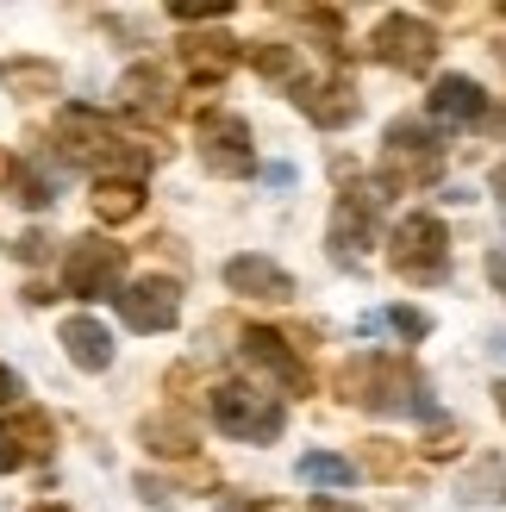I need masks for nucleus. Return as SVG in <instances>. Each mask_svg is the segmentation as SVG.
<instances>
[{
	"instance_id": "1",
	"label": "nucleus",
	"mask_w": 506,
	"mask_h": 512,
	"mask_svg": "<svg viewBox=\"0 0 506 512\" xmlns=\"http://www.w3.org/2000/svg\"><path fill=\"white\" fill-rule=\"evenodd\" d=\"M213 425L225 431V438L269 444V438H282V400L250 388V381H219L213 388Z\"/></svg>"
},
{
	"instance_id": "2",
	"label": "nucleus",
	"mask_w": 506,
	"mask_h": 512,
	"mask_svg": "<svg viewBox=\"0 0 506 512\" xmlns=\"http://www.w3.org/2000/svg\"><path fill=\"white\" fill-rule=\"evenodd\" d=\"M388 263H394V275H407L425 288V281H438L450 269V232L432 213H407L388 238Z\"/></svg>"
},
{
	"instance_id": "3",
	"label": "nucleus",
	"mask_w": 506,
	"mask_h": 512,
	"mask_svg": "<svg viewBox=\"0 0 506 512\" xmlns=\"http://www.w3.org/2000/svg\"><path fill=\"white\" fill-rule=\"evenodd\" d=\"M119 275H125V244L113 238H75L63 256V288L75 300H119Z\"/></svg>"
},
{
	"instance_id": "4",
	"label": "nucleus",
	"mask_w": 506,
	"mask_h": 512,
	"mask_svg": "<svg viewBox=\"0 0 506 512\" xmlns=\"http://www.w3.org/2000/svg\"><path fill=\"white\" fill-rule=\"evenodd\" d=\"M438 169V132L419 119H400L382 144V188H419Z\"/></svg>"
},
{
	"instance_id": "5",
	"label": "nucleus",
	"mask_w": 506,
	"mask_h": 512,
	"mask_svg": "<svg viewBox=\"0 0 506 512\" xmlns=\"http://www.w3.org/2000/svg\"><path fill=\"white\" fill-rule=\"evenodd\" d=\"M375 57L394 63V69H407V75H419V69H432V57H438V32L425 19H413V13H388L382 25H375Z\"/></svg>"
},
{
	"instance_id": "6",
	"label": "nucleus",
	"mask_w": 506,
	"mask_h": 512,
	"mask_svg": "<svg viewBox=\"0 0 506 512\" xmlns=\"http://www.w3.org/2000/svg\"><path fill=\"white\" fill-rule=\"evenodd\" d=\"M200 163L213 175H250L257 169V150H250V125L232 113H213L200 119Z\"/></svg>"
},
{
	"instance_id": "7",
	"label": "nucleus",
	"mask_w": 506,
	"mask_h": 512,
	"mask_svg": "<svg viewBox=\"0 0 506 512\" xmlns=\"http://www.w3.org/2000/svg\"><path fill=\"white\" fill-rule=\"evenodd\" d=\"M119 319L132 331H169L175 319H182V288L163 275H144L132 281V288H119Z\"/></svg>"
},
{
	"instance_id": "8",
	"label": "nucleus",
	"mask_w": 506,
	"mask_h": 512,
	"mask_svg": "<svg viewBox=\"0 0 506 512\" xmlns=\"http://www.w3.org/2000/svg\"><path fill=\"white\" fill-rule=\"evenodd\" d=\"M225 288L244 294V300H288L294 275L282 263H269V256H232V263H225Z\"/></svg>"
},
{
	"instance_id": "9",
	"label": "nucleus",
	"mask_w": 506,
	"mask_h": 512,
	"mask_svg": "<svg viewBox=\"0 0 506 512\" xmlns=\"http://www.w3.org/2000/svg\"><path fill=\"white\" fill-rule=\"evenodd\" d=\"M244 356H250L257 369H269L275 381H288L294 394H307V388H313V381H307V369H300V356L282 344V331H263V325H250V331H244Z\"/></svg>"
},
{
	"instance_id": "10",
	"label": "nucleus",
	"mask_w": 506,
	"mask_h": 512,
	"mask_svg": "<svg viewBox=\"0 0 506 512\" xmlns=\"http://www.w3.org/2000/svg\"><path fill=\"white\" fill-rule=\"evenodd\" d=\"M369 238H375V200H369L363 188H350V194L338 200V219H332V244H338V256H344V263H357Z\"/></svg>"
},
{
	"instance_id": "11",
	"label": "nucleus",
	"mask_w": 506,
	"mask_h": 512,
	"mask_svg": "<svg viewBox=\"0 0 506 512\" xmlns=\"http://www.w3.org/2000/svg\"><path fill=\"white\" fill-rule=\"evenodd\" d=\"M63 350H69V363L75 369H113V338H107V325L100 319H63Z\"/></svg>"
},
{
	"instance_id": "12",
	"label": "nucleus",
	"mask_w": 506,
	"mask_h": 512,
	"mask_svg": "<svg viewBox=\"0 0 506 512\" xmlns=\"http://www.w3.org/2000/svg\"><path fill=\"white\" fill-rule=\"evenodd\" d=\"M432 113L438 119H482L488 113V94L469 82V75H444V82L432 88Z\"/></svg>"
},
{
	"instance_id": "13",
	"label": "nucleus",
	"mask_w": 506,
	"mask_h": 512,
	"mask_svg": "<svg viewBox=\"0 0 506 512\" xmlns=\"http://www.w3.org/2000/svg\"><path fill=\"white\" fill-rule=\"evenodd\" d=\"M94 213L107 225H125L144 213V188L138 182H94Z\"/></svg>"
},
{
	"instance_id": "14",
	"label": "nucleus",
	"mask_w": 506,
	"mask_h": 512,
	"mask_svg": "<svg viewBox=\"0 0 506 512\" xmlns=\"http://www.w3.org/2000/svg\"><path fill=\"white\" fill-rule=\"evenodd\" d=\"M125 100L144 113H169V75L157 63H138L132 75H125Z\"/></svg>"
},
{
	"instance_id": "15",
	"label": "nucleus",
	"mask_w": 506,
	"mask_h": 512,
	"mask_svg": "<svg viewBox=\"0 0 506 512\" xmlns=\"http://www.w3.org/2000/svg\"><path fill=\"white\" fill-rule=\"evenodd\" d=\"M138 438L157 450V456H188V450H194V431L175 419V413H169V419H144V425H138Z\"/></svg>"
},
{
	"instance_id": "16",
	"label": "nucleus",
	"mask_w": 506,
	"mask_h": 512,
	"mask_svg": "<svg viewBox=\"0 0 506 512\" xmlns=\"http://www.w3.org/2000/svg\"><path fill=\"white\" fill-rule=\"evenodd\" d=\"M182 63L194 75H213V82H219V75L232 69V44H225V38H188L182 44Z\"/></svg>"
},
{
	"instance_id": "17",
	"label": "nucleus",
	"mask_w": 506,
	"mask_h": 512,
	"mask_svg": "<svg viewBox=\"0 0 506 512\" xmlns=\"http://www.w3.org/2000/svg\"><path fill=\"white\" fill-rule=\"evenodd\" d=\"M300 481H313V488H350V481H357V469H350L344 456L313 450V456H300Z\"/></svg>"
},
{
	"instance_id": "18",
	"label": "nucleus",
	"mask_w": 506,
	"mask_h": 512,
	"mask_svg": "<svg viewBox=\"0 0 506 512\" xmlns=\"http://www.w3.org/2000/svg\"><path fill=\"white\" fill-rule=\"evenodd\" d=\"M7 88L13 94H57L63 75H57V63H7Z\"/></svg>"
},
{
	"instance_id": "19",
	"label": "nucleus",
	"mask_w": 506,
	"mask_h": 512,
	"mask_svg": "<svg viewBox=\"0 0 506 512\" xmlns=\"http://www.w3.org/2000/svg\"><path fill=\"white\" fill-rule=\"evenodd\" d=\"M250 63H257V75H269V82H288V75H294V50L288 44H257Z\"/></svg>"
},
{
	"instance_id": "20",
	"label": "nucleus",
	"mask_w": 506,
	"mask_h": 512,
	"mask_svg": "<svg viewBox=\"0 0 506 512\" xmlns=\"http://www.w3.org/2000/svg\"><path fill=\"white\" fill-rule=\"evenodd\" d=\"M25 456H32V450H25V438H19V425H7V419H0V475H13V469H25Z\"/></svg>"
},
{
	"instance_id": "21",
	"label": "nucleus",
	"mask_w": 506,
	"mask_h": 512,
	"mask_svg": "<svg viewBox=\"0 0 506 512\" xmlns=\"http://www.w3.org/2000/svg\"><path fill=\"white\" fill-rule=\"evenodd\" d=\"M7 182H13V194L25 200V207H50V182H44V175H32V169H13Z\"/></svg>"
},
{
	"instance_id": "22",
	"label": "nucleus",
	"mask_w": 506,
	"mask_h": 512,
	"mask_svg": "<svg viewBox=\"0 0 506 512\" xmlns=\"http://www.w3.org/2000/svg\"><path fill=\"white\" fill-rule=\"evenodd\" d=\"M388 325H394V331H400V338H413V344H419V338H425V319H419V313H413V306H394V313H388Z\"/></svg>"
},
{
	"instance_id": "23",
	"label": "nucleus",
	"mask_w": 506,
	"mask_h": 512,
	"mask_svg": "<svg viewBox=\"0 0 506 512\" xmlns=\"http://www.w3.org/2000/svg\"><path fill=\"white\" fill-rule=\"evenodd\" d=\"M19 394H25V388H19V375H13L7 363H0V406H13Z\"/></svg>"
},
{
	"instance_id": "24",
	"label": "nucleus",
	"mask_w": 506,
	"mask_h": 512,
	"mask_svg": "<svg viewBox=\"0 0 506 512\" xmlns=\"http://www.w3.org/2000/svg\"><path fill=\"white\" fill-rule=\"evenodd\" d=\"M44 244H50L44 232H25V238H19V256H25V263H38V256H44Z\"/></svg>"
},
{
	"instance_id": "25",
	"label": "nucleus",
	"mask_w": 506,
	"mask_h": 512,
	"mask_svg": "<svg viewBox=\"0 0 506 512\" xmlns=\"http://www.w3.org/2000/svg\"><path fill=\"white\" fill-rule=\"evenodd\" d=\"M244 512H294V506H282V500H250Z\"/></svg>"
},
{
	"instance_id": "26",
	"label": "nucleus",
	"mask_w": 506,
	"mask_h": 512,
	"mask_svg": "<svg viewBox=\"0 0 506 512\" xmlns=\"http://www.w3.org/2000/svg\"><path fill=\"white\" fill-rule=\"evenodd\" d=\"M494 194H500V207H506V169H500V175H494Z\"/></svg>"
},
{
	"instance_id": "27",
	"label": "nucleus",
	"mask_w": 506,
	"mask_h": 512,
	"mask_svg": "<svg viewBox=\"0 0 506 512\" xmlns=\"http://www.w3.org/2000/svg\"><path fill=\"white\" fill-rule=\"evenodd\" d=\"M7 175H13V157H7V150H0V182H7Z\"/></svg>"
},
{
	"instance_id": "28",
	"label": "nucleus",
	"mask_w": 506,
	"mask_h": 512,
	"mask_svg": "<svg viewBox=\"0 0 506 512\" xmlns=\"http://www.w3.org/2000/svg\"><path fill=\"white\" fill-rule=\"evenodd\" d=\"M32 512H69V506H57V500H44V506H32Z\"/></svg>"
},
{
	"instance_id": "29",
	"label": "nucleus",
	"mask_w": 506,
	"mask_h": 512,
	"mask_svg": "<svg viewBox=\"0 0 506 512\" xmlns=\"http://www.w3.org/2000/svg\"><path fill=\"white\" fill-rule=\"evenodd\" d=\"M494 400H500V413H506V381H500V388H494Z\"/></svg>"
},
{
	"instance_id": "30",
	"label": "nucleus",
	"mask_w": 506,
	"mask_h": 512,
	"mask_svg": "<svg viewBox=\"0 0 506 512\" xmlns=\"http://www.w3.org/2000/svg\"><path fill=\"white\" fill-rule=\"evenodd\" d=\"M494 275H500V288H506V263H494Z\"/></svg>"
}]
</instances>
